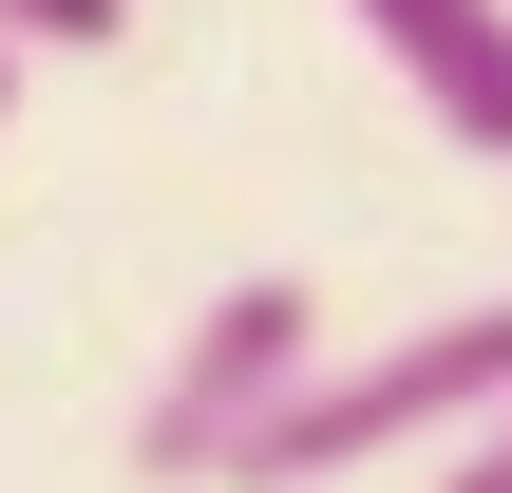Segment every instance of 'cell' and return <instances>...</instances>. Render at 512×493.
Listing matches in <instances>:
<instances>
[{
  "mask_svg": "<svg viewBox=\"0 0 512 493\" xmlns=\"http://www.w3.org/2000/svg\"><path fill=\"white\" fill-rule=\"evenodd\" d=\"M494 399H512V304H437V323H399V342H323V361L228 437L209 493H342V475H399V456H437L456 418H494Z\"/></svg>",
  "mask_w": 512,
  "mask_h": 493,
  "instance_id": "6da1fadb",
  "label": "cell"
},
{
  "mask_svg": "<svg viewBox=\"0 0 512 493\" xmlns=\"http://www.w3.org/2000/svg\"><path fill=\"white\" fill-rule=\"evenodd\" d=\"M304 361H323V285H304V266L209 285V304L171 323L152 399H133V475H152V493H209V475H228V437H247V418H266Z\"/></svg>",
  "mask_w": 512,
  "mask_h": 493,
  "instance_id": "7a4b0ae2",
  "label": "cell"
},
{
  "mask_svg": "<svg viewBox=\"0 0 512 493\" xmlns=\"http://www.w3.org/2000/svg\"><path fill=\"white\" fill-rule=\"evenodd\" d=\"M342 19L380 38V76H399L456 152L512 171V0H342Z\"/></svg>",
  "mask_w": 512,
  "mask_h": 493,
  "instance_id": "3957f363",
  "label": "cell"
},
{
  "mask_svg": "<svg viewBox=\"0 0 512 493\" xmlns=\"http://www.w3.org/2000/svg\"><path fill=\"white\" fill-rule=\"evenodd\" d=\"M133 0H0V57H114Z\"/></svg>",
  "mask_w": 512,
  "mask_h": 493,
  "instance_id": "277c9868",
  "label": "cell"
},
{
  "mask_svg": "<svg viewBox=\"0 0 512 493\" xmlns=\"http://www.w3.org/2000/svg\"><path fill=\"white\" fill-rule=\"evenodd\" d=\"M437 493H512V399H494V418H456V437H437Z\"/></svg>",
  "mask_w": 512,
  "mask_h": 493,
  "instance_id": "5b68a950",
  "label": "cell"
},
{
  "mask_svg": "<svg viewBox=\"0 0 512 493\" xmlns=\"http://www.w3.org/2000/svg\"><path fill=\"white\" fill-rule=\"evenodd\" d=\"M0 114H19V57H0Z\"/></svg>",
  "mask_w": 512,
  "mask_h": 493,
  "instance_id": "8992f818",
  "label": "cell"
}]
</instances>
